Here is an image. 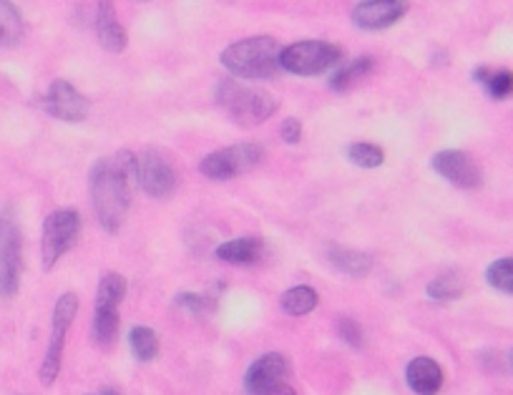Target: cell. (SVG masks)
<instances>
[{
    "instance_id": "44dd1931",
    "label": "cell",
    "mask_w": 513,
    "mask_h": 395,
    "mask_svg": "<svg viewBox=\"0 0 513 395\" xmlns=\"http://www.w3.org/2000/svg\"><path fill=\"white\" fill-rule=\"evenodd\" d=\"M317 302H320V297H317V292L307 285L290 287V290L280 297L282 310H285L287 315H292V318L310 315V312L317 307Z\"/></svg>"
},
{
    "instance_id": "2e32d148",
    "label": "cell",
    "mask_w": 513,
    "mask_h": 395,
    "mask_svg": "<svg viewBox=\"0 0 513 395\" xmlns=\"http://www.w3.org/2000/svg\"><path fill=\"white\" fill-rule=\"evenodd\" d=\"M265 252V240L260 237H237V240H227L217 247V260L227 262V265H252Z\"/></svg>"
},
{
    "instance_id": "5b68a950",
    "label": "cell",
    "mask_w": 513,
    "mask_h": 395,
    "mask_svg": "<svg viewBox=\"0 0 513 395\" xmlns=\"http://www.w3.org/2000/svg\"><path fill=\"white\" fill-rule=\"evenodd\" d=\"M342 63V48L327 41H297L282 48L280 66L282 71L295 76H320L332 71Z\"/></svg>"
},
{
    "instance_id": "603a6c76",
    "label": "cell",
    "mask_w": 513,
    "mask_h": 395,
    "mask_svg": "<svg viewBox=\"0 0 513 395\" xmlns=\"http://www.w3.org/2000/svg\"><path fill=\"white\" fill-rule=\"evenodd\" d=\"M119 333V307H94V338L99 345L114 343Z\"/></svg>"
},
{
    "instance_id": "4dcf8cb0",
    "label": "cell",
    "mask_w": 513,
    "mask_h": 395,
    "mask_svg": "<svg viewBox=\"0 0 513 395\" xmlns=\"http://www.w3.org/2000/svg\"><path fill=\"white\" fill-rule=\"evenodd\" d=\"M267 395H297V393L290 388V385L282 383V385H277L275 390H270V393H267Z\"/></svg>"
},
{
    "instance_id": "6da1fadb",
    "label": "cell",
    "mask_w": 513,
    "mask_h": 395,
    "mask_svg": "<svg viewBox=\"0 0 513 395\" xmlns=\"http://www.w3.org/2000/svg\"><path fill=\"white\" fill-rule=\"evenodd\" d=\"M136 184V154L134 151H116L111 156L96 159L89 174L91 202L101 227L116 234L126 222L131 207V192Z\"/></svg>"
},
{
    "instance_id": "7c38bea8",
    "label": "cell",
    "mask_w": 513,
    "mask_h": 395,
    "mask_svg": "<svg viewBox=\"0 0 513 395\" xmlns=\"http://www.w3.org/2000/svg\"><path fill=\"white\" fill-rule=\"evenodd\" d=\"M408 11V0H360L353 8V23L363 31H385L403 21Z\"/></svg>"
},
{
    "instance_id": "f1b7e54d",
    "label": "cell",
    "mask_w": 513,
    "mask_h": 395,
    "mask_svg": "<svg viewBox=\"0 0 513 395\" xmlns=\"http://www.w3.org/2000/svg\"><path fill=\"white\" fill-rule=\"evenodd\" d=\"M337 335H340L345 343L350 345V348H363V328L358 325V320L353 318H340L337 320Z\"/></svg>"
},
{
    "instance_id": "1f68e13d",
    "label": "cell",
    "mask_w": 513,
    "mask_h": 395,
    "mask_svg": "<svg viewBox=\"0 0 513 395\" xmlns=\"http://www.w3.org/2000/svg\"><path fill=\"white\" fill-rule=\"evenodd\" d=\"M101 395H121V390H116V388H104V390H101Z\"/></svg>"
},
{
    "instance_id": "d4e9b609",
    "label": "cell",
    "mask_w": 513,
    "mask_h": 395,
    "mask_svg": "<svg viewBox=\"0 0 513 395\" xmlns=\"http://www.w3.org/2000/svg\"><path fill=\"white\" fill-rule=\"evenodd\" d=\"M425 292H428V297L436 302H453L463 295V280L456 272H446V275L428 282Z\"/></svg>"
},
{
    "instance_id": "ac0fdd59",
    "label": "cell",
    "mask_w": 513,
    "mask_h": 395,
    "mask_svg": "<svg viewBox=\"0 0 513 395\" xmlns=\"http://www.w3.org/2000/svg\"><path fill=\"white\" fill-rule=\"evenodd\" d=\"M473 78H476V84H481L486 89V94L491 99L503 101L513 94V71H508V68L478 66L473 71Z\"/></svg>"
},
{
    "instance_id": "d6a6232c",
    "label": "cell",
    "mask_w": 513,
    "mask_h": 395,
    "mask_svg": "<svg viewBox=\"0 0 513 395\" xmlns=\"http://www.w3.org/2000/svg\"><path fill=\"white\" fill-rule=\"evenodd\" d=\"M508 363H511V370H513V350H511V358H508Z\"/></svg>"
},
{
    "instance_id": "7402d4cb",
    "label": "cell",
    "mask_w": 513,
    "mask_h": 395,
    "mask_svg": "<svg viewBox=\"0 0 513 395\" xmlns=\"http://www.w3.org/2000/svg\"><path fill=\"white\" fill-rule=\"evenodd\" d=\"M126 297V280L119 272H106L96 290V307H119Z\"/></svg>"
},
{
    "instance_id": "9c48e42d",
    "label": "cell",
    "mask_w": 513,
    "mask_h": 395,
    "mask_svg": "<svg viewBox=\"0 0 513 395\" xmlns=\"http://www.w3.org/2000/svg\"><path fill=\"white\" fill-rule=\"evenodd\" d=\"M177 182V169H174V164H171L161 151L146 149L144 154L136 156V184H139L149 197L166 199L174 189H177Z\"/></svg>"
},
{
    "instance_id": "8992f818",
    "label": "cell",
    "mask_w": 513,
    "mask_h": 395,
    "mask_svg": "<svg viewBox=\"0 0 513 395\" xmlns=\"http://www.w3.org/2000/svg\"><path fill=\"white\" fill-rule=\"evenodd\" d=\"M23 275V240L13 209L0 212V297L11 300L18 295Z\"/></svg>"
},
{
    "instance_id": "3957f363",
    "label": "cell",
    "mask_w": 513,
    "mask_h": 395,
    "mask_svg": "<svg viewBox=\"0 0 513 395\" xmlns=\"http://www.w3.org/2000/svg\"><path fill=\"white\" fill-rule=\"evenodd\" d=\"M217 106L239 126H260L277 111L275 96L242 84L239 78H224L214 91Z\"/></svg>"
},
{
    "instance_id": "30bf717a",
    "label": "cell",
    "mask_w": 513,
    "mask_h": 395,
    "mask_svg": "<svg viewBox=\"0 0 513 395\" xmlns=\"http://www.w3.org/2000/svg\"><path fill=\"white\" fill-rule=\"evenodd\" d=\"M41 104L48 116H53V119L58 121H66V124H78V121H83L91 114L89 99H86L76 86L68 84L66 78H56V81L48 86Z\"/></svg>"
},
{
    "instance_id": "e0dca14e",
    "label": "cell",
    "mask_w": 513,
    "mask_h": 395,
    "mask_svg": "<svg viewBox=\"0 0 513 395\" xmlns=\"http://www.w3.org/2000/svg\"><path fill=\"white\" fill-rule=\"evenodd\" d=\"M375 71V58L373 56H358L350 63H340L330 78V89L335 91H348L355 84H360L363 78H368Z\"/></svg>"
},
{
    "instance_id": "836d02e7",
    "label": "cell",
    "mask_w": 513,
    "mask_h": 395,
    "mask_svg": "<svg viewBox=\"0 0 513 395\" xmlns=\"http://www.w3.org/2000/svg\"><path fill=\"white\" fill-rule=\"evenodd\" d=\"M141 3H146V0H141Z\"/></svg>"
},
{
    "instance_id": "d6986e66",
    "label": "cell",
    "mask_w": 513,
    "mask_h": 395,
    "mask_svg": "<svg viewBox=\"0 0 513 395\" xmlns=\"http://www.w3.org/2000/svg\"><path fill=\"white\" fill-rule=\"evenodd\" d=\"M330 262L332 267H337V270L350 277H365L373 270V257L368 252L350 250V247H332Z\"/></svg>"
},
{
    "instance_id": "9a60e30c",
    "label": "cell",
    "mask_w": 513,
    "mask_h": 395,
    "mask_svg": "<svg viewBox=\"0 0 513 395\" xmlns=\"http://www.w3.org/2000/svg\"><path fill=\"white\" fill-rule=\"evenodd\" d=\"M405 380L415 395H438L443 388V368L428 355H420L408 363Z\"/></svg>"
},
{
    "instance_id": "277c9868",
    "label": "cell",
    "mask_w": 513,
    "mask_h": 395,
    "mask_svg": "<svg viewBox=\"0 0 513 395\" xmlns=\"http://www.w3.org/2000/svg\"><path fill=\"white\" fill-rule=\"evenodd\" d=\"M262 159H265V146L242 141V144L224 146V149L204 156L199 162V172L207 179H214V182H229L239 174H247L254 167H260Z\"/></svg>"
},
{
    "instance_id": "ba28073f",
    "label": "cell",
    "mask_w": 513,
    "mask_h": 395,
    "mask_svg": "<svg viewBox=\"0 0 513 395\" xmlns=\"http://www.w3.org/2000/svg\"><path fill=\"white\" fill-rule=\"evenodd\" d=\"M78 312V297L73 292H66L56 300L53 307V323H51V343H48L46 358L41 365V383L51 385L56 383L58 373H61L63 363V348H66V335L71 330L73 320Z\"/></svg>"
},
{
    "instance_id": "4316f807",
    "label": "cell",
    "mask_w": 513,
    "mask_h": 395,
    "mask_svg": "<svg viewBox=\"0 0 513 395\" xmlns=\"http://www.w3.org/2000/svg\"><path fill=\"white\" fill-rule=\"evenodd\" d=\"M486 280L498 292L513 295V257H501V260L491 262L486 270Z\"/></svg>"
},
{
    "instance_id": "cb8c5ba5",
    "label": "cell",
    "mask_w": 513,
    "mask_h": 395,
    "mask_svg": "<svg viewBox=\"0 0 513 395\" xmlns=\"http://www.w3.org/2000/svg\"><path fill=\"white\" fill-rule=\"evenodd\" d=\"M129 345H131V353L136 355V360L141 363H151L159 353V338L151 328H144V325H136L134 330L129 333Z\"/></svg>"
},
{
    "instance_id": "484cf974",
    "label": "cell",
    "mask_w": 513,
    "mask_h": 395,
    "mask_svg": "<svg viewBox=\"0 0 513 395\" xmlns=\"http://www.w3.org/2000/svg\"><path fill=\"white\" fill-rule=\"evenodd\" d=\"M348 159L355 167L378 169L385 162V151L378 144H370V141H355V144L348 146Z\"/></svg>"
},
{
    "instance_id": "5bb4252c",
    "label": "cell",
    "mask_w": 513,
    "mask_h": 395,
    "mask_svg": "<svg viewBox=\"0 0 513 395\" xmlns=\"http://www.w3.org/2000/svg\"><path fill=\"white\" fill-rule=\"evenodd\" d=\"M96 36H99L101 46L111 53H121L129 46V33H126L119 16H116L114 0H99V8H96Z\"/></svg>"
},
{
    "instance_id": "8fae6325",
    "label": "cell",
    "mask_w": 513,
    "mask_h": 395,
    "mask_svg": "<svg viewBox=\"0 0 513 395\" xmlns=\"http://www.w3.org/2000/svg\"><path fill=\"white\" fill-rule=\"evenodd\" d=\"M431 167L438 177L446 179L448 184L458 189H476L481 184V167L473 162V156L461 149H443L433 154Z\"/></svg>"
},
{
    "instance_id": "ffe728a7",
    "label": "cell",
    "mask_w": 513,
    "mask_h": 395,
    "mask_svg": "<svg viewBox=\"0 0 513 395\" xmlns=\"http://www.w3.org/2000/svg\"><path fill=\"white\" fill-rule=\"evenodd\" d=\"M26 26L23 16L11 0H0V48H13L21 43Z\"/></svg>"
},
{
    "instance_id": "7a4b0ae2",
    "label": "cell",
    "mask_w": 513,
    "mask_h": 395,
    "mask_svg": "<svg viewBox=\"0 0 513 395\" xmlns=\"http://www.w3.org/2000/svg\"><path fill=\"white\" fill-rule=\"evenodd\" d=\"M282 46L272 36H249L229 43L219 63L239 81H267L282 71Z\"/></svg>"
},
{
    "instance_id": "f546056e",
    "label": "cell",
    "mask_w": 513,
    "mask_h": 395,
    "mask_svg": "<svg viewBox=\"0 0 513 395\" xmlns=\"http://www.w3.org/2000/svg\"><path fill=\"white\" fill-rule=\"evenodd\" d=\"M280 134H282V139H285V144H297V141L302 139V124H300V119H285L282 121V126H280Z\"/></svg>"
},
{
    "instance_id": "52a82bcc",
    "label": "cell",
    "mask_w": 513,
    "mask_h": 395,
    "mask_svg": "<svg viewBox=\"0 0 513 395\" xmlns=\"http://www.w3.org/2000/svg\"><path fill=\"white\" fill-rule=\"evenodd\" d=\"M81 234V214L76 209H56L43 222L41 234V260L43 270H53L56 262L76 245Z\"/></svg>"
},
{
    "instance_id": "83f0119b",
    "label": "cell",
    "mask_w": 513,
    "mask_h": 395,
    "mask_svg": "<svg viewBox=\"0 0 513 395\" xmlns=\"http://www.w3.org/2000/svg\"><path fill=\"white\" fill-rule=\"evenodd\" d=\"M174 302H177L179 307H184L187 312H192V315H207V312H212L214 307H217V300L204 295H194V292H182V295L174 297Z\"/></svg>"
},
{
    "instance_id": "4fadbf2b",
    "label": "cell",
    "mask_w": 513,
    "mask_h": 395,
    "mask_svg": "<svg viewBox=\"0 0 513 395\" xmlns=\"http://www.w3.org/2000/svg\"><path fill=\"white\" fill-rule=\"evenodd\" d=\"M287 373H290V365H287L285 355L267 353L249 365L247 375H244V390L249 395H267L277 385L285 383Z\"/></svg>"
}]
</instances>
